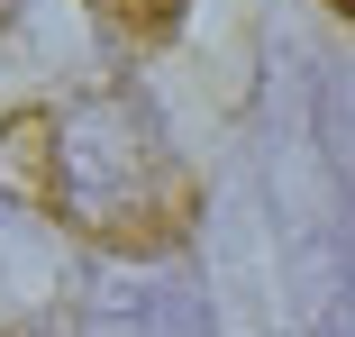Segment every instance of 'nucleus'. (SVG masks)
<instances>
[{"label":"nucleus","mask_w":355,"mask_h":337,"mask_svg":"<svg viewBox=\"0 0 355 337\" xmlns=\"http://www.w3.org/2000/svg\"><path fill=\"white\" fill-rule=\"evenodd\" d=\"M28 146L46 155V210L73 219L92 246L155 255L191 228V173L137 92H73L64 110L28 119Z\"/></svg>","instance_id":"1"},{"label":"nucleus","mask_w":355,"mask_h":337,"mask_svg":"<svg viewBox=\"0 0 355 337\" xmlns=\"http://www.w3.org/2000/svg\"><path fill=\"white\" fill-rule=\"evenodd\" d=\"M101 19H110V28H128V37H155V28H173V19H182V0H101Z\"/></svg>","instance_id":"2"},{"label":"nucleus","mask_w":355,"mask_h":337,"mask_svg":"<svg viewBox=\"0 0 355 337\" xmlns=\"http://www.w3.org/2000/svg\"><path fill=\"white\" fill-rule=\"evenodd\" d=\"M10 19H19V0H0V28H10Z\"/></svg>","instance_id":"3"},{"label":"nucleus","mask_w":355,"mask_h":337,"mask_svg":"<svg viewBox=\"0 0 355 337\" xmlns=\"http://www.w3.org/2000/svg\"><path fill=\"white\" fill-rule=\"evenodd\" d=\"M337 19H346V28H355V0H337Z\"/></svg>","instance_id":"4"}]
</instances>
